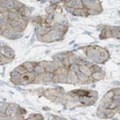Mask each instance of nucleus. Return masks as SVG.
Segmentation results:
<instances>
[{
  "label": "nucleus",
  "instance_id": "1",
  "mask_svg": "<svg viewBox=\"0 0 120 120\" xmlns=\"http://www.w3.org/2000/svg\"><path fill=\"white\" fill-rule=\"evenodd\" d=\"M82 2L84 5V8L86 9H94L100 13L103 11L101 3L99 2V0H82Z\"/></svg>",
  "mask_w": 120,
  "mask_h": 120
},
{
  "label": "nucleus",
  "instance_id": "2",
  "mask_svg": "<svg viewBox=\"0 0 120 120\" xmlns=\"http://www.w3.org/2000/svg\"><path fill=\"white\" fill-rule=\"evenodd\" d=\"M17 109H18V107L16 105H15V104H9L7 109H6V112H5L7 117H14L17 113Z\"/></svg>",
  "mask_w": 120,
  "mask_h": 120
},
{
  "label": "nucleus",
  "instance_id": "3",
  "mask_svg": "<svg viewBox=\"0 0 120 120\" xmlns=\"http://www.w3.org/2000/svg\"><path fill=\"white\" fill-rule=\"evenodd\" d=\"M66 77H67V83H69V84H77V83L79 82V81H78V77H77L76 72L69 70V69L67 70Z\"/></svg>",
  "mask_w": 120,
  "mask_h": 120
},
{
  "label": "nucleus",
  "instance_id": "4",
  "mask_svg": "<svg viewBox=\"0 0 120 120\" xmlns=\"http://www.w3.org/2000/svg\"><path fill=\"white\" fill-rule=\"evenodd\" d=\"M1 53H2L3 56L8 57V58H11V59H14V57H15L14 50H13L11 47H9V46H3V47H2Z\"/></svg>",
  "mask_w": 120,
  "mask_h": 120
},
{
  "label": "nucleus",
  "instance_id": "5",
  "mask_svg": "<svg viewBox=\"0 0 120 120\" xmlns=\"http://www.w3.org/2000/svg\"><path fill=\"white\" fill-rule=\"evenodd\" d=\"M73 15L76 16H87V10L86 8H78L74 9Z\"/></svg>",
  "mask_w": 120,
  "mask_h": 120
},
{
  "label": "nucleus",
  "instance_id": "6",
  "mask_svg": "<svg viewBox=\"0 0 120 120\" xmlns=\"http://www.w3.org/2000/svg\"><path fill=\"white\" fill-rule=\"evenodd\" d=\"M90 77H91V79L93 80V82H94V81H100V80H103V79H104L105 73H104L103 70H102V71H99V72H93Z\"/></svg>",
  "mask_w": 120,
  "mask_h": 120
},
{
  "label": "nucleus",
  "instance_id": "7",
  "mask_svg": "<svg viewBox=\"0 0 120 120\" xmlns=\"http://www.w3.org/2000/svg\"><path fill=\"white\" fill-rule=\"evenodd\" d=\"M79 71H81L82 73H84L85 75H86V76H88V77H90L91 74H92V72L90 71V68L87 67V66L85 65V64H80V65H79Z\"/></svg>",
  "mask_w": 120,
  "mask_h": 120
},
{
  "label": "nucleus",
  "instance_id": "8",
  "mask_svg": "<svg viewBox=\"0 0 120 120\" xmlns=\"http://www.w3.org/2000/svg\"><path fill=\"white\" fill-rule=\"evenodd\" d=\"M37 63H32V62H26L24 63L22 65L25 67V69L27 70V72H33L34 71V67H35V64Z\"/></svg>",
  "mask_w": 120,
  "mask_h": 120
},
{
  "label": "nucleus",
  "instance_id": "9",
  "mask_svg": "<svg viewBox=\"0 0 120 120\" xmlns=\"http://www.w3.org/2000/svg\"><path fill=\"white\" fill-rule=\"evenodd\" d=\"M112 32L109 28H105L103 29V31L101 33V36H100V38H112Z\"/></svg>",
  "mask_w": 120,
  "mask_h": 120
},
{
  "label": "nucleus",
  "instance_id": "10",
  "mask_svg": "<svg viewBox=\"0 0 120 120\" xmlns=\"http://www.w3.org/2000/svg\"><path fill=\"white\" fill-rule=\"evenodd\" d=\"M9 104L4 103V102H0V116H3V117H7L5 112H6V109L8 107Z\"/></svg>",
  "mask_w": 120,
  "mask_h": 120
},
{
  "label": "nucleus",
  "instance_id": "11",
  "mask_svg": "<svg viewBox=\"0 0 120 120\" xmlns=\"http://www.w3.org/2000/svg\"><path fill=\"white\" fill-rule=\"evenodd\" d=\"M34 71L37 73V74H41V73H44L45 72V69L42 65H41L38 63H37L35 64V67H34Z\"/></svg>",
  "mask_w": 120,
  "mask_h": 120
},
{
  "label": "nucleus",
  "instance_id": "12",
  "mask_svg": "<svg viewBox=\"0 0 120 120\" xmlns=\"http://www.w3.org/2000/svg\"><path fill=\"white\" fill-rule=\"evenodd\" d=\"M55 73L53 72H44V82H52Z\"/></svg>",
  "mask_w": 120,
  "mask_h": 120
},
{
  "label": "nucleus",
  "instance_id": "13",
  "mask_svg": "<svg viewBox=\"0 0 120 120\" xmlns=\"http://www.w3.org/2000/svg\"><path fill=\"white\" fill-rule=\"evenodd\" d=\"M104 112H105V116H106V118H112V117L115 114V112H114L113 109H109V108L105 109H104Z\"/></svg>",
  "mask_w": 120,
  "mask_h": 120
},
{
  "label": "nucleus",
  "instance_id": "14",
  "mask_svg": "<svg viewBox=\"0 0 120 120\" xmlns=\"http://www.w3.org/2000/svg\"><path fill=\"white\" fill-rule=\"evenodd\" d=\"M5 7L8 11L14 9L15 8V0H7L6 3H5Z\"/></svg>",
  "mask_w": 120,
  "mask_h": 120
},
{
  "label": "nucleus",
  "instance_id": "15",
  "mask_svg": "<svg viewBox=\"0 0 120 120\" xmlns=\"http://www.w3.org/2000/svg\"><path fill=\"white\" fill-rule=\"evenodd\" d=\"M58 83H67L66 74H60V75H58Z\"/></svg>",
  "mask_w": 120,
  "mask_h": 120
},
{
  "label": "nucleus",
  "instance_id": "16",
  "mask_svg": "<svg viewBox=\"0 0 120 120\" xmlns=\"http://www.w3.org/2000/svg\"><path fill=\"white\" fill-rule=\"evenodd\" d=\"M68 69H69V70H71V71H74V72H78L79 71V64H69Z\"/></svg>",
  "mask_w": 120,
  "mask_h": 120
},
{
  "label": "nucleus",
  "instance_id": "17",
  "mask_svg": "<svg viewBox=\"0 0 120 120\" xmlns=\"http://www.w3.org/2000/svg\"><path fill=\"white\" fill-rule=\"evenodd\" d=\"M15 70H16L19 74H20V75H22V74H24V73H26L27 72V70H26V69H25V67L23 66V65H19V66H17L15 69Z\"/></svg>",
  "mask_w": 120,
  "mask_h": 120
},
{
  "label": "nucleus",
  "instance_id": "18",
  "mask_svg": "<svg viewBox=\"0 0 120 120\" xmlns=\"http://www.w3.org/2000/svg\"><path fill=\"white\" fill-rule=\"evenodd\" d=\"M97 116H98V117H100V118H106L104 109L98 108V109H97Z\"/></svg>",
  "mask_w": 120,
  "mask_h": 120
},
{
  "label": "nucleus",
  "instance_id": "19",
  "mask_svg": "<svg viewBox=\"0 0 120 120\" xmlns=\"http://www.w3.org/2000/svg\"><path fill=\"white\" fill-rule=\"evenodd\" d=\"M66 53H59V54H56L54 56V60H60V61H63V59L64 57H66Z\"/></svg>",
  "mask_w": 120,
  "mask_h": 120
},
{
  "label": "nucleus",
  "instance_id": "20",
  "mask_svg": "<svg viewBox=\"0 0 120 120\" xmlns=\"http://www.w3.org/2000/svg\"><path fill=\"white\" fill-rule=\"evenodd\" d=\"M12 60L11 58H8V57H5L2 55V58H1V63L0 64H9L10 62H12Z\"/></svg>",
  "mask_w": 120,
  "mask_h": 120
},
{
  "label": "nucleus",
  "instance_id": "21",
  "mask_svg": "<svg viewBox=\"0 0 120 120\" xmlns=\"http://www.w3.org/2000/svg\"><path fill=\"white\" fill-rule=\"evenodd\" d=\"M90 71L93 73V72H99V71H102V68L98 66L97 64H93L91 67H90Z\"/></svg>",
  "mask_w": 120,
  "mask_h": 120
},
{
  "label": "nucleus",
  "instance_id": "22",
  "mask_svg": "<svg viewBox=\"0 0 120 120\" xmlns=\"http://www.w3.org/2000/svg\"><path fill=\"white\" fill-rule=\"evenodd\" d=\"M87 10V15H99L100 12H98L97 10L94 9H86Z\"/></svg>",
  "mask_w": 120,
  "mask_h": 120
},
{
  "label": "nucleus",
  "instance_id": "23",
  "mask_svg": "<svg viewBox=\"0 0 120 120\" xmlns=\"http://www.w3.org/2000/svg\"><path fill=\"white\" fill-rule=\"evenodd\" d=\"M78 8H84L82 0H75V9H78Z\"/></svg>",
  "mask_w": 120,
  "mask_h": 120
},
{
  "label": "nucleus",
  "instance_id": "24",
  "mask_svg": "<svg viewBox=\"0 0 120 120\" xmlns=\"http://www.w3.org/2000/svg\"><path fill=\"white\" fill-rule=\"evenodd\" d=\"M55 7H56V5H52V4L50 5V6H48V7L46 8V13H47V14H51V13H53Z\"/></svg>",
  "mask_w": 120,
  "mask_h": 120
},
{
  "label": "nucleus",
  "instance_id": "25",
  "mask_svg": "<svg viewBox=\"0 0 120 120\" xmlns=\"http://www.w3.org/2000/svg\"><path fill=\"white\" fill-rule=\"evenodd\" d=\"M113 91L112 90H109V91H108L106 94H105V96H104V98H108V99H112V96H113Z\"/></svg>",
  "mask_w": 120,
  "mask_h": 120
},
{
  "label": "nucleus",
  "instance_id": "26",
  "mask_svg": "<svg viewBox=\"0 0 120 120\" xmlns=\"http://www.w3.org/2000/svg\"><path fill=\"white\" fill-rule=\"evenodd\" d=\"M6 12H8V10L6 9L5 5L0 4V14H4V13H6Z\"/></svg>",
  "mask_w": 120,
  "mask_h": 120
},
{
  "label": "nucleus",
  "instance_id": "27",
  "mask_svg": "<svg viewBox=\"0 0 120 120\" xmlns=\"http://www.w3.org/2000/svg\"><path fill=\"white\" fill-rule=\"evenodd\" d=\"M23 4L22 3H20V2H18V1H16V0H15V8L16 9V10H18L19 8H20L21 6H22Z\"/></svg>",
  "mask_w": 120,
  "mask_h": 120
},
{
  "label": "nucleus",
  "instance_id": "28",
  "mask_svg": "<svg viewBox=\"0 0 120 120\" xmlns=\"http://www.w3.org/2000/svg\"><path fill=\"white\" fill-rule=\"evenodd\" d=\"M29 118H39V119H42L43 117L41 114H32V115L29 116Z\"/></svg>",
  "mask_w": 120,
  "mask_h": 120
},
{
  "label": "nucleus",
  "instance_id": "29",
  "mask_svg": "<svg viewBox=\"0 0 120 120\" xmlns=\"http://www.w3.org/2000/svg\"><path fill=\"white\" fill-rule=\"evenodd\" d=\"M65 10L69 13V14H71L73 15V12H74V8H71V7H65Z\"/></svg>",
  "mask_w": 120,
  "mask_h": 120
},
{
  "label": "nucleus",
  "instance_id": "30",
  "mask_svg": "<svg viewBox=\"0 0 120 120\" xmlns=\"http://www.w3.org/2000/svg\"><path fill=\"white\" fill-rule=\"evenodd\" d=\"M62 0H50V3H51L52 5H57L59 3H61Z\"/></svg>",
  "mask_w": 120,
  "mask_h": 120
},
{
  "label": "nucleus",
  "instance_id": "31",
  "mask_svg": "<svg viewBox=\"0 0 120 120\" xmlns=\"http://www.w3.org/2000/svg\"><path fill=\"white\" fill-rule=\"evenodd\" d=\"M112 91L114 94H120V88L119 87H116V88H113Z\"/></svg>",
  "mask_w": 120,
  "mask_h": 120
},
{
  "label": "nucleus",
  "instance_id": "32",
  "mask_svg": "<svg viewBox=\"0 0 120 120\" xmlns=\"http://www.w3.org/2000/svg\"><path fill=\"white\" fill-rule=\"evenodd\" d=\"M112 99V100H120V94H113Z\"/></svg>",
  "mask_w": 120,
  "mask_h": 120
},
{
  "label": "nucleus",
  "instance_id": "33",
  "mask_svg": "<svg viewBox=\"0 0 120 120\" xmlns=\"http://www.w3.org/2000/svg\"><path fill=\"white\" fill-rule=\"evenodd\" d=\"M7 0H0V4H2V5H5Z\"/></svg>",
  "mask_w": 120,
  "mask_h": 120
},
{
  "label": "nucleus",
  "instance_id": "34",
  "mask_svg": "<svg viewBox=\"0 0 120 120\" xmlns=\"http://www.w3.org/2000/svg\"><path fill=\"white\" fill-rule=\"evenodd\" d=\"M65 1H67V0H62V2H65Z\"/></svg>",
  "mask_w": 120,
  "mask_h": 120
}]
</instances>
